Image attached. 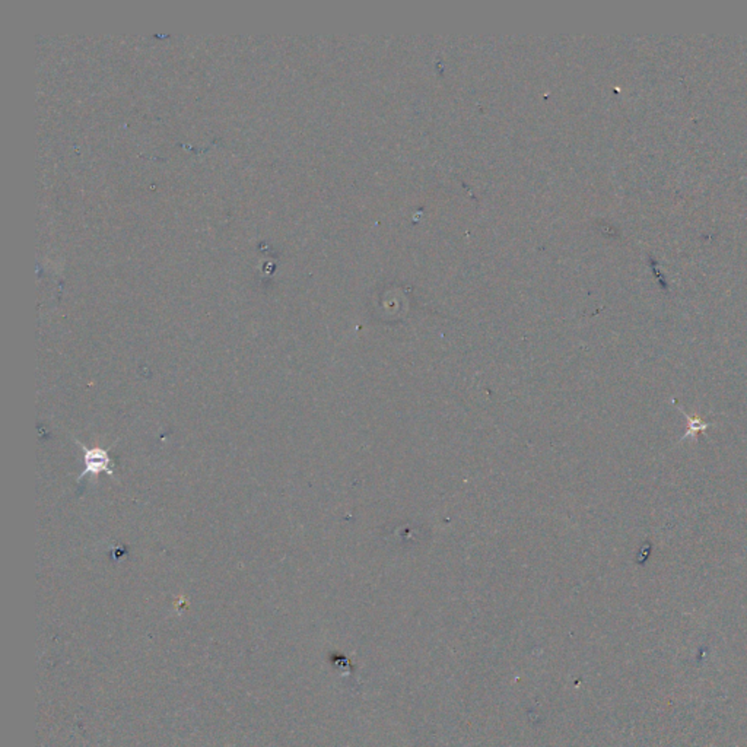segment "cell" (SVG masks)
<instances>
[{
    "mask_svg": "<svg viewBox=\"0 0 747 747\" xmlns=\"http://www.w3.org/2000/svg\"><path fill=\"white\" fill-rule=\"evenodd\" d=\"M76 443H78L82 447V450H84V461H85V469L79 475L78 480H82L88 475L98 476L99 473H107L110 476H114L113 469L110 466L111 460H110V455H109L107 450L85 448L79 441H76Z\"/></svg>",
    "mask_w": 747,
    "mask_h": 747,
    "instance_id": "6da1fadb",
    "label": "cell"
},
{
    "mask_svg": "<svg viewBox=\"0 0 747 747\" xmlns=\"http://www.w3.org/2000/svg\"><path fill=\"white\" fill-rule=\"evenodd\" d=\"M673 403H675V406H677V407H679V410L682 411V414H683V416H685V418H686V421H687V428H686V432H685V433H683V436L680 438V441H685V440H687V438H692V440H695V441H698V438H697V436H698L699 433L705 435L707 429H708V428H711V426H712V424H711V422H707V421H704V419H701V418H693V416L687 415V414H686V411L683 410V407L677 404V402H676V400H673Z\"/></svg>",
    "mask_w": 747,
    "mask_h": 747,
    "instance_id": "7a4b0ae2",
    "label": "cell"
},
{
    "mask_svg": "<svg viewBox=\"0 0 747 747\" xmlns=\"http://www.w3.org/2000/svg\"><path fill=\"white\" fill-rule=\"evenodd\" d=\"M651 552H653V546H651V543H650V542H646V543H643V548L639 550V555H638L636 562H638L639 565L646 563V560L650 558Z\"/></svg>",
    "mask_w": 747,
    "mask_h": 747,
    "instance_id": "3957f363",
    "label": "cell"
}]
</instances>
